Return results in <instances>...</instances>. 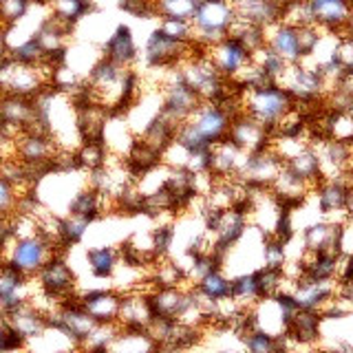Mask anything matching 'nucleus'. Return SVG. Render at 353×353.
Wrapping results in <instances>:
<instances>
[{
    "label": "nucleus",
    "instance_id": "19",
    "mask_svg": "<svg viewBox=\"0 0 353 353\" xmlns=\"http://www.w3.org/2000/svg\"><path fill=\"white\" fill-rule=\"evenodd\" d=\"M320 325H323V316L318 312L298 309L290 320V327H287V338L298 342V345L314 347L320 340Z\"/></svg>",
    "mask_w": 353,
    "mask_h": 353
},
{
    "label": "nucleus",
    "instance_id": "43",
    "mask_svg": "<svg viewBox=\"0 0 353 353\" xmlns=\"http://www.w3.org/2000/svg\"><path fill=\"white\" fill-rule=\"evenodd\" d=\"M305 353H327V351H318V349H309V351H305Z\"/></svg>",
    "mask_w": 353,
    "mask_h": 353
},
{
    "label": "nucleus",
    "instance_id": "3",
    "mask_svg": "<svg viewBox=\"0 0 353 353\" xmlns=\"http://www.w3.org/2000/svg\"><path fill=\"white\" fill-rule=\"evenodd\" d=\"M53 66L47 62L40 66L18 62L16 58L0 60V95H18V97H38L51 82Z\"/></svg>",
    "mask_w": 353,
    "mask_h": 353
},
{
    "label": "nucleus",
    "instance_id": "20",
    "mask_svg": "<svg viewBox=\"0 0 353 353\" xmlns=\"http://www.w3.org/2000/svg\"><path fill=\"white\" fill-rule=\"evenodd\" d=\"M154 349H157V342L150 338L146 329L119 327L115 340L108 347V353H152Z\"/></svg>",
    "mask_w": 353,
    "mask_h": 353
},
{
    "label": "nucleus",
    "instance_id": "45",
    "mask_svg": "<svg viewBox=\"0 0 353 353\" xmlns=\"http://www.w3.org/2000/svg\"><path fill=\"white\" fill-rule=\"evenodd\" d=\"M351 115H353V106H351Z\"/></svg>",
    "mask_w": 353,
    "mask_h": 353
},
{
    "label": "nucleus",
    "instance_id": "35",
    "mask_svg": "<svg viewBox=\"0 0 353 353\" xmlns=\"http://www.w3.org/2000/svg\"><path fill=\"white\" fill-rule=\"evenodd\" d=\"M5 159H18L16 157V139L3 124H0V161H5Z\"/></svg>",
    "mask_w": 353,
    "mask_h": 353
},
{
    "label": "nucleus",
    "instance_id": "12",
    "mask_svg": "<svg viewBox=\"0 0 353 353\" xmlns=\"http://www.w3.org/2000/svg\"><path fill=\"white\" fill-rule=\"evenodd\" d=\"M152 320H154V312H152L148 292L135 290V292L121 294V307H119V320H117L119 327L148 331Z\"/></svg>",
    "mask_w": 353,
    "mask_h": 353
},
{
    "label": "nucleus",
    "instance_id": "22",
    "mask_svg": "<svg viewBox=\"0 0 353 353\" xmlns=\"http://www.w3.org/2000/svg\"><path fill=\"white\" fill-rule=\"evenodd\" d=\"M283 0H263V3H256L245 9H236V18L248 22V25L268 29L276 22H281L283 18Z\"/></svg>",
    "mask_w": 353,
    "mask_h": 353
},
{
    "label": "nucleus",
    "instance_id": "11",
    "mask_svg": "<svg viewBox=\"0 0 353 353\" xmlns=\"http://www.w3.org/2000/svg\"><path fill=\"white\" fill-rule=\"evenodd\" d=\"M228 139L243 152H256L272 146V132L268 128H263L256 119H252L245 113L232 119Z\"/></svg>",
    "mask_w": 353,
    "mask_h": 353
},
{
    "label": "nucleus",
    "instance_id": "32",
    "mask_svg": "<svg viewBox=\"0 0 353 353\" xmlns=\"http://www.w3.org/2000/svg\"><path fill=\"white\" fill-rule=\"evenodd\" d=\"M25 345H27V340L11 329L5 312H0V353H14V351L25 349Z\"/></svg>",
    "mask_w": 353,
    "mask_h": 353
},
{
    "label": "nucleus",
    "instance_id": "39",
    "mask_svg": "<svg viewBox=\"0 0 353 353\" xmlns=\"http://www.w3.org/2000/svg\"><path fill=\"white\" fill-rule=\"evenodd\" d=\"M232 5H234V9H245V7H252L256 3H263V0H230Z\"/></svg>",
    "mask_w": 353,
    "mask_h": 353
},
{
    "label": "nucleus",
    "instance_id": "28",
    "mask_svg": "<svg viewBox=\"0 0 353 353\" xmlns=\"http://www.w3.org/2000/svg\"><path fill=\"white\" fill-rule=\"evenodd\" d=\"M77 154V163H80V170L93 172L110 159V152L106 150L104 143H80V148L75 150Z\"/></svg>",
    "mask_w": 353,
    "mask_h": 353
},
{
    "label": "nucleus",
    "instance_id": "7",
    "mask_svg": "<svg viewBox=\"0 0 353 353\" xmlns=\"http://www.w3.org/2000/svg\"><path fill=\"white\" fill-rule=\"evenodd\" d=\"M283 165H285V161L276 154V150L272 146H268L263 150L245 154L236 179L250 188H272L276 176L281 174Z\"/></svg>",
    "mask_w": 353,
    "mask_h": 353
},
{
    "label": "nucleus",
    "instance_id": "30",
    "mask_svg": "<svg viewBox=\"0 0 353 353\" xmlns=\"http://www.w3.org/2000/svg\"><path fill=\"white\" fill-rule=\"evenodd\" d=\"M157 29L165 33L168 38L183 42V44H192L194 42V31H192V22L190 20H174V18H159Z\"/></svg>",
    "mask_w": 353,
    "mask_h": 353
},
{
    "label": "nucleus",
    "instance_id": "2",
    "mask_svg": "<svg viewBox=\"0 0 353 353\" xmlns=\"http://www.w3.org/2000/svg\"><path fill=\"white\" fill-rule=\"evenodd\" d=\"M241 106L243 113L256 119L263 128H268L272 135L279 128L285 115H290L296 108V99L285 91L281 84H265L256 88H245L241 91Z\"/></svg>",
    "mask_w": 353,
    "mask_h": 353
},
{
    "label": "nucleus",
    "instance_id": "4",
    "mask_svg": "<svg viewBox=\"0 0 353 353\" xmlns=\"http://www.w3.org/2000/svg\"><path fill=\"white\" fill-rule=\"evenodd\" d=\"M234 20L236 9L230 0H210L205 5H199L190 20L194 31V44L201 49H208L228 38Z\"/></svg>",
    "mask_w": 353,
    "mask_h": 353
},
{
    "label": "nucleus",
    "instance_id": "17",
    "mask_svg": "<svg viewBox=\"0 0 353 353\" xmlns=\"http://www.w3.org/2000/svg\"><path fill=\"white\" fill-rule=\"evenodd\" d=\"M29 303V279L11 268L9 263H0V307L11 312L20 305Z\"/></svg>",
    "mask_w": 353,
    "mask_h": 353
},
{
    "label": "nucleus",
    "instance_id": "44",
    "mask_svg": "<svg viewBox=\"0 0 353 353\" xmlns=\"http://www.w3.org/2000/svg\"><path fill=\"white\" fill-rule=\"evenodd\" d=\"M351 152H353V141H351Z\"/></svg>",
    "mask_w": 353,
    "mask_h": 353
},
{
    "label": "nucleus",
    "instance_id": "8",
    "mask_svg": "<svg viewBox=\"0 0 353 353\" xmlns=\"http://www.w3.org/2000/svg\"><path fill=\"white\" fill-rule=\"evenodd\" d=\"M205 55L214 64V69L230 82H234L239 73L252 62V53L232 36L212 44V47H208Z\"/></svg>",
    "mask_w": 353,
    "mask_h": 353
},
{
    "label": "nucleus",
    "instance_id": "9",
    "mask_svg": "<svg viewBox=\"0 0 353 353\" xmlns=\"http://www.w3.org/2000/svg\"><path fill=\"white\" fill-rule=\"evenodd\" d=\"M36 279L40 283V292L47 294L49 298H53V301H58V303H62L64 298L75 294V274L69 265H66L64 254L53 256L38 272Z\"/></svg>",
    "mask_w": 353,
    "mask_h": 353
},
{
    "label": "nucleus",
    "instance_id": "15",
    "mask_svg": "<svg viewBox=\"0 0 353 353\" xmlns=\"http://www.w3.org/2000/svg\"><path fill=\"white\" fill-rule=\"evenodd\" d=\"M84 312L99 325H117L121 294L115 290H93L80 296Z\"/></svg>",
    "mask_w": 353,
    "mask_h": 353
},
{
    "label": "nucleus",
    "instance_id": "23",
    "mask_svg": "<svg viewBox=\"0 0 353 353\" xmlns=\"http://www.w3.org/2000/svg\"><path fill=\"white\" fill-rule=\"evenodd\" d=\"M232 301H234L241 309H252L263 301V294L259 290L256 274H239L232 279Z\"/></svg>",
    "mask_w": 353,
    "mask_h": 353
},
{
    "label": "nucleus",
    "instance_id": "27",
    "mask_svg": "<svg viewBox=\"0 0 353 353\" xmlns=\"http://www.w3.org/2000/svg\"><path fill=\"white\" fill-rule=\"evenodd\" d=\"M252 64H256L259 69H261L265 75H268V77H272L274 82H279V77L283 75V71L287 69V66H290V64H287V62L281 58V55H276V53L268 47V44H263L261 49H256V51L252 53Z\"/></svg>",
    "mask_w": 353,
    "mask_h": 353
},
{
    "label": "nucleus",
    "instance_id": "40",
    "mask_svg": "<svg viewBox=\"0 0 353 353\" xmlns=\"http://www.w3.org/2000/svg\"><path fill=\"white\" fill-rule=\"evenodd\" d=\"M342 36H351V38H353V11H351V16H349V20H347L345 29H342Z\"/></svg>",
    "mask_w": 353,
    "mask_h": 353
},
{
    "label": "nucleus",
    "instance_id": "14",
    "mask_svg": "<svg viewBox=\"0 0 353 353\" xmlns=\"http://www.w3.org/2000/svg\"><path fill=\"white\" fill-rule=\"evenodd\" d=\"M316 25L327 33H342L353 11V0H309Z\"/></svg>",
    "mask_w": 353,
    "mask_h": 353
},
{
    "label": "nucleus",
    "instance_id": "31",
    "mask_svg": "<svg viewBox=\"0 0 353 353\" xmlns=\"http://www.w3.org/2000/svg\"><path fill=\"white\" fill-rule=\"evenodd\" d=\"M88 225H91V221L88 219L75 216V214L62 216V243H64V248H71V245H75V243H80L86 234Z\"/></svg>",
    "mask_w": 353,
    "mask_h": 353
},
{
    "label": "nucleus",
    "instance_id": "24",
    "mask_svg": "<svg viewBox=\"0 0 353 353\" xmlns=\"http://www.w3.org/2000/svg\"><path fill=\"white\" fill-rule=\"evenodd\" d=\"M86 261L93 276H97V279H113L119 268V250L110 245L93 248L86 252Z\"/></svg>",
    "mask_w": 353,
    "mask_h": 353
},
{
    "label": "nucleus",
    "instance_id": "41",
    "mask_svg": "<svg viewBox=\"0 0 353 353\" xmlns=\"http://www.w3.org/2000/svg\"><path fill=\"white\" fill-rule=\"evenodd\" d=\"M73 353H108V351H86V349H75Z\"/></svg>",
    "mask_w": 353,
    "mask_h": 353
},
{
    "label": "nucleus",
    "instance_id": "37",
    "mask_svg": "<svg viewBox=\"0 0 353 353\" xmlns=\"http://www.w3.org/2000/svg\"><path fill=\"white\" fill-rule=\"evenodd\" d=\"M9 55V38H7V27L0 25V60Z\"/></svg>",
    "mask_w": 353,
    "mask_h": 353
},
{
    "label": "nucleus",
    "instance_id": "38",
    "mask_svg": "<svg viewBox=\"0 0 353 353\" xmlns=\"http://www.w3.org/2000/svg\"><path fill=\"white\" fill-rule=\"evenodd\" d=\"M329 353H353V342H338Z\"/></svg>",
    "mask_w": 353,
    "mask_h": 353
},
{
    "label": "nucleus",
    "instance_id": "5",
    "mask_svg": "<svg viewBox=\"0 0 353 353\" xmlns=\"http://www.w3.org/2000/svg\"><path fill=\"white\" fill-rule=\"evenodd\" d=\"M58 254L62 252L51 241H47L42 234H31L22 239H11L7 243V256L3 263H9L14 270L31 279V276H38L44 265Z\"/></svg>",
    "mask_w": 353,
    "mask_h": 353
},
{
    "label": "nucleus",
    "instance_id": "33",
    "mask_svg": "<svg viewBox=\"0 0 353 353\" xmlns=\"http://www.w3.org/2000/svg\"><path fill=\"white\" fill-rule=\"evenodd\" d=\"M334 60L342 69V73H353V38L338 33L336 49H334Z\"/></svg>",
    "mask_w": 353,
    "mask_h": 353
},
{
    "label": "nucleus",
    "instance_id": "21",
    "mask_svg": "<svg viewBox=\"0 0 353 353\" xmlns=\"http://www.w3.org/2000/svg\"><path fill=\"white\" fill-rule=\"evenodd\" d=\"M285 168L294 172L298 179H303L305 183H309L316 190V185L323 181V174H320V159L314 150V146L309 143L301 152H296L292 159L285 161Z\"/></svg>",
    "mask_w": 353,
    "mask_h": 353
},
{
    "label": "nucleus",
    "instance_id": "42",
    "mask_svg": "<svg viewBox=\"0 0 353 353\" xmlns=\"http://www.w3.org/2000/svg\"><path fill=\"white\" fill-rule=\"evenodd\" d=\"M192 3L199 7V5H205V3H210V0H192Z\"/></svg>",
    "mask_w": 353,
    "mask_h": 353
},
{
    "label": "nucleus",
    "instance_id": "29",
    "mask_svg": "<svg viewBox=\"0 0 353 353\" xmlns=\"http://www.w3.org/2000/svg\"><path fill=\"white\" fill-rule=\"evenodd\" d=\"M287 263V243L276 236H265L263 241V268L283 270Z\"/></svg>",
    "mask_w": 353,
    "mask_h": 353
},
{
    "label": "nucleus",
    "instance_id": "26",
    "mask_svg": "<svg viewBox=\"0 0 353 353\" xmlns=\"http://www.w3.org/2000/svg\"><path fill=\"white\" fill-rule=\"evenodd\" d=\"M196 5L192 0H152V14L157 18L192 20Z\"/></svg>",
    "mask_w": 353,
    "mask_h": 353
},
{
    "label": "nucleus",
    "instance_id": "34",
    "mask_svg": "<svg viewBox=\"0 0 353 353\" xmlns=\"http://www.w3.org/2000/svg\"><path fill=\"white\" fill-rule=\"evenodd\" d=\"M18 199H20L18 188L11 181H7L5 176H0V216H14Z\"/></svg>",
    "mask_w": 353,
    "mask_h": 353
},
{
    "label": "nucleus",
    "instance_id": "13",
    "mask_svg": "<svg viewBox=\"0 0 353 353\" xmlns=\"http://www.w3.org/2000/svg\"><path fill=\"white\" fill-rule=\"evenodd\" d=\"M102 58L117 66H124V69H130L139 60L137 42L128 25H117V29L106 38V42L102 44Z\"/></svg>",
    "mask_w": 353,
    "mask_h": 353
},
{
    "label": "nucleus",
    "instance_id": "10",
    "mask_svg": "<svg viewBox=\"0 0 353 353\" xmlns=\"http://www.w3.org/2000/svg\"><path fill=\"white\" fill-rule=\"evenodd\" d=\"M320 214L334 223H347V179L320 181L314 190Z\"/></svg>",
    "mask_w": 353,
    "mask_h": 353
},
{
    "label": "nucleus",
    "instance_id": "25",
    "mask_svg": "<svg viewBox=\"0 0 353 353\" xmlns=\"http://www.w3.org/2000/svg\"><path fill=\"white\" fill-rule=\"evenodd\" d=\"M196 292L203 298L212 303L225 301V298H232V279H228L223 270H212L210 274H205L196 285Z\"/></svg>",
    "mask_w": 353,
    "mask_h": 353
},
{
    "label": "nucleus",
    "instance_id": "18",
    "mask_svg": "<svg viewBox=\"0 0 353 353\" xmlns=\"http://www.w3.org/2000/svg\"><path fill=\"white\" fill-rule=\"evenodd\" d=\"M265 44L276 53L287 64H298L303 62V51L301 42H298V31L292 25L285 22H276V25L265 29Z\"/></svg>",
    "mask_w": 353,
    "mask_h": 353
},
{
    "label": "nucleus",
    "instance_id": "1",
    "mask_svg": "<svg viewBox=\"0 0 353 353\" xmlns=\"http://www.w3.org/2000/svg\"><path fill=\"white\" fill-rule=\"evenodd\" d=\"M234 117L236 115L223 104L201 102L194 113L179 126L174 141H179L188 150H208L214 143L228 139Z\"/></svg>",
    "mask_w": 353,
    "mask_h": 353
},
{
    "label": "nucleus",
    "instance_id": "16",
    "mask_svg": "<svg viewBox=\"0 0 353 353\" xmlns=\"http://www.w3.org/2000/svg\"><path fill=\"white\" fill-rule=\"evenodd\" d=\"M11 329L20 334L27 342L33 340V338H40L49 331V320H47V314L38 309L33 303H25L16 309H11V312L5 314Z\"/></svg>",
    "mask_w": 353,
    "mask_h": 353
},
{
    "label": "nucleus",
    "instance_id": "6",
    "mask_svg": "<svg viewBox=\"0 0 353 353\" xmlns=\"http://www.w3.org/2000/svg\"><path fill=\"white\" fill-rule=\"evenodd\" d=\"M194 51L192 44H183L168 38L159 29H152L150 36L146 38L143 51L139 53V58L146 64V69H170V66L181 64L188 55Z\"/></svg>",
    "mask_w": 353,
    "mask_h": 353
},
{
    "label": "nucleus",
    "instance_id": "36",
    "mask_svg": "<svg viewBox=\"0 0 353 353\" xmlns=\"http://www.w3.org/2000/svg\"><path fill=\"white\" fill-rule=\"evenodd\" d=\"M347 214L349 219H353V172H349L347 176Z\"/></svg>",
    "mask_w": 353,
    "mask_h": 353
}]
</instances>
